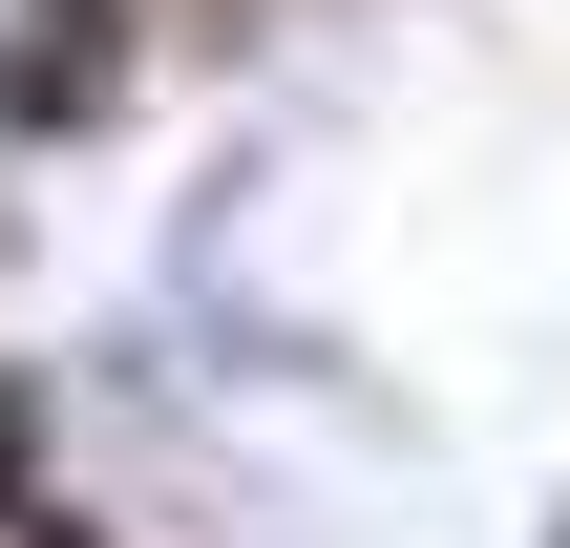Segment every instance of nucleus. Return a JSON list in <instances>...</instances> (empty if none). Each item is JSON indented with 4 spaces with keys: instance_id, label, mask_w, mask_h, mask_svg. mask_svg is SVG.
I'll list each match as a JSON object with an SVG mask.
<instances>
[{
    "instance_id": "1",
    "label": "nucleus",
    "mask_w": 570,
    "mask_h": 548,
    "mask_svg": "<svg viewBox=\"0 0 570 548\" xmlns=\"http://www.w3.org/2000/svg\"><path fill=\"white\" fill-rule=\"evenodd\" d=\"M0 486H21V401H0Z\"/></svg>"
}]
</instances>
